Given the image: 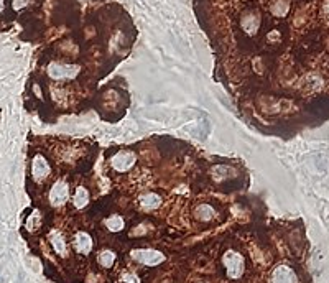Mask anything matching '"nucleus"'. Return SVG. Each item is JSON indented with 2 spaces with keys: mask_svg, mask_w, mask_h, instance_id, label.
I'll return each mask as SVG.
<instances>
[{
  "mask_svg": "<svg viewBox=\"0 0 329 283\" xmlns=\"http://www.w3.org/2000/svg\"><path fill=\"white\" fill-rule=\"evenodd\" d=\"M49 173H51V168H49L48 160L43 155H35L31 161V176L35 181L43 183L49 176Z\"/></svg>",
  "mask_w": 329,
  "mask_h": 283,
  "instance_id": "nucleus-6",
  "label": "nucleus"
},
{
  "mask_svg": "<svg viewBox=\"0 0 329 283\" xmlns=\"http://www.w3.org/2000/svg\"><path fill=\"white\" fill-rule=\"evenodd\" d=\"M104 224H106V227L109 229L110 232H120L125 227L124 218L119 214H112L110 218H107L106 221H104Z\"/></svg>",
  "mask_w": 329,
  "mask_h": 283,
  "instance_id": "nucleus-15",
  "label": "nucleus"
},
{
  "mask_svg": "<svg viewBox=\"0 0 329 283\" xmlns=\"http://www.w3.org/2000/svg\"><path fill=\"white\" fill-rule=\"evenodd\" d=\"M138 204H140L142 209L153 211L161 206V196L158 193H145V195L138 197Z\"/></svg>",
  "mask_w": 329,
  "mask_h": 283,
  "instance_id": "nucleus-9",
  "label": "nucleus"
},
{
  "mask_svg": "<svg viewBox=\"0 0 329 283\" xmlns=\"http://www.w3.org/2000/svg\"><path fill=\"white\" fill-rule=\"evenodd\" d=\"M241 25H242V28H244L245 33L254 35V33H257V30H259L260 19L257 15H254V13H247L244 19H242Z\"/></svg>",
  "mask_w": 329,
  "mask_h": 283,
  "instance_id": "nucleus-12",
  "label": "nucleus"
},
{
  "mask_svg": "<svg viewBox=\"0 0 329 283\" xmlns=\"http://www.w3.org/2000/svg\"><path fill=\"white\" fill-rule=\"evenodd\" d=\"M237 172L232 168V166H226V165H219L213 168V176L214 179H219V181H226V179L236 176Z\"/></svg>",
  "mask_w": 329,
  "mask_h": 283,
  "instance_id": "nucleus-13",
  "label": "nucleus"
},
{
  "mask_svg": "<svg viewBox=\"0 0 329 283\" xmlns=\"http://www.w3.org/2000/svg\"><path fill=\"white\" fill-rule=\"evenodd\" d=\"M48 199H49V204L55 206V208L65 206L67 203V199H69V186H67V183L63 181V179L56 181L55 185L51 186V190H49Z\"/></svg>",
  "mask_w": 329,
  "mask_h": 283,
  "instance_id": "nucleus-5",
  "label": "nucleus"
},
{
  "mask_svg": "<svg viewBox=\"0 0 329 283\" xmlns=\"http://www.w3.org/2000/svg\"><path fill=\"white\" fill-rule=\"evenodd\" d=\"M73 245L76 249V252L88 255L92 250V237L88 234V232H76L74 239H73Z\"/></svg>",
  "mask_w": 329,
  "mask_h": 283,
  "instance_id": "nucleus-8",
  "label": "nucleus"
},
{
  "mask_svg": "<svg viewBox=\"0 0 329 283\" xmlns=\"http://www.w3.org/2000/svg\"><path fill=\"white\" fill-rule=\"evenodd\" d=\"M286 10H288V5L285 2H278L277 5L273 7V13H275V15H280V17L285 15Z\"/></svg>",
  "mask_w": 329,
  "mask_h": 283,
  "instance_id": "nucleus-19",
  "label": "nucleus"
},
{
  "mask_svg": "<svg viewBox=\"0 0 329 283\" xmlns=\"http://www.w3.org/2000/svg\"><path fill=\"white\" fill-rule=\"evenodd\" d=\"M272 283H296V273L288 265H278L270 277Z\"/></svg>",
  "mask_w": 329,
  "mask_h": 283,
  "instance_id": "nucleus-7",
  "label": "nucleus"
},
{
  "mask_svg": "<svg viewBox=\"0 0 329 283\" xmlns=\"http://www.w3.org/2000/svg\"><path fill=\"white\" fill-rule=\"evenodd\" d=\"M91 201V195H89L88 188L86 186H78L73 195V206L76 209H84L86 206Z\"/></svg>",
  "mask_w": 329,
  "mask_h": 283,
  "instance_id": "nucleus-11",
  "label": "nucleus"
},
{
  "mask_svg": "<svg viewBox=\"0 0 329 283\" xmlns=\"http://www.w3.org/2000/svg\"><path fill=\"white\" fill-rule=\"evenodd\" d=\"M224 268H226V273L231 280H239L242 275H244L245 270V262L244 257H242L239 252H234V250H227L222 257Z\"/></svg>",
  "mask_w": 329,
  "mask_h": 283,
  "instance_id": "nucleus-1",
  "label": "nucleus"
},
{
  "mask_svg": "<svg viewBox=\"0 0 329 283\" xmlns=\"http://www.w3.org/2000/svg\"><path fill=\"white\" fill-rule=\"evenodd\" d=\"M195 216L197 221H211V219L216 218V209L211 204H199L195 211Z\"/></svg>",
  "mask_w": 329,
  "mask_h": 283,
  "instance_id": "nucleus-14",
  "label": "nucleus"
},
{
  "mask_svg": "<svg viewBox=\"0 0 329 283\" xmlns=\"http://www.w3.org/2000/svg\"><path fill=\"white\" fill-rule=\"evenodd\" d=\"M48 76L55 81H66V79H74L76 76L81 73V68L78 65H65V63H49Z\"/></svg>",
  "mask_w": 329,
  "mask_h": 283,
  "instance_id": "nucleus-2",
  "label": "nucleus"
},
{
  "mask_svg": "<svg viewBox=\"0 0 329 283\" xmlns=\"http://www.w3.org/2000/svg\"><path fill=\"white\" fill-rule=\"evenodd\" d=\"M120 280L124 283H140V278H138L135 273H130V272H125L122 273V277H120Z\"/></svg>",
  "mask_w": 329,
  "mask_h": 283,
  "instance_id": "nucleus-18",
  "label": "nucleus"
},
{
  "mask_svg": "<svg viewBox=\"0 0 329 283\" xmlns=\"http://www.w3.org/2000/svg\"><path fill=\"white\" fill-rule=\"evenodd\" d=\"M49 242H51L53 249H55V252L58 255H61V257H65L67 254V245H66V240L65 237L60 231H51L49 232Z\"/></svg>",
  "mask_w": 329,
  "mask_h": 283,
  "instance_id": "nucleus-10",
  "label": "nucleus"
},
{
  "mask_svg": "<svg viewBox=\"0 0 329 283\" xmlns=\"http://www.w3.org/2000/svg\"><path fill=\"white\" fill-rule=\"evenodd\" d=\"M97 262L104 268H110L112 265L115 263V254L112 252V250H109V249L101 250V252H99V255H97Z\"/></svg>",
  "mask_w": 329,
  "mask_h": 283,
  "instance_id": "nucleus-16",
  "label": "nucleus"
},
{
  "mask_svg": "<svg viewBox=\"0 0 329 283\" xmlns=\"http://www.w3.org/2000/svg\"><path fill=\"white\" fill-rule=\"evenodd\" d=\"M130 255H132L135 262L147 265V267H156V265H160L161 262H165V255L155 249H137V250H132Z\"/></svg>",
  "mask_w": 329,
  "mask_h": 283,
  "instance_id": "nucleus-4",
  "label": "nucleus"
},
{
  "mask_svg": "<svg viewBox=\"0 0 329 283\" xmlns=\"http://www.w3.org/2000/svg\"><path fill=\"white\" fill-rule=\"evenodd\" d=\"M40 221H42V214H40L38 209H35L33 213L30 214L28 221H26V227H28V231H37V229L40 227V224H42Z\"/></svg>",
  "mask_w": 329,
  "mask_h": 283,
  "instance_id": "nucleus-17",
  "label": "nucleus"
},
{
  "mask_svg": "<svg viewBox=\"0 0 329 283\" xmlns=\"http://www.w3.org/2000/svg\"><path fill=\"white\" fill-rule=\"evenodd\" d=\"M3 10V0H0V12Z\"/></svg>",
  "mask_w": 329,
  "mask_h": 283,
  "instance_id": "nucleus-21",
  "label": "nucleus"
},
{
  "mask_svg": "<svg viewBox=\"0 0 329 283\" xmlns=\"http://www.w3.org/2000/svg\"><path fill=\"white\" fill-rule=\"evenodd\" d=\"M109 163L112 170L117 173H127L129 170L133 168V165L137 163V155L132 150H120L110 156Z\"/></svg>",
  "mask_w": 329,
  "mask_h": 283,
  "instance_id": "nucleus-3",
  "label": "nucleus"
},
{
  "mask_svg": "<svg viewBox=\"0 0 329 283\" xmlns=\"http://www.w3.org/2000/svg\"><path fill=\"white\" fill-rule=\"evenodd\" d=\"M324 12H326L328 15H329V2H326V5H324Z\"/></svg>",
  "mask_w": 329,
  "mask_h": 283,
  "instance_id": "nucleus-20",
  "label": "nucleus"
}]
</instances>
